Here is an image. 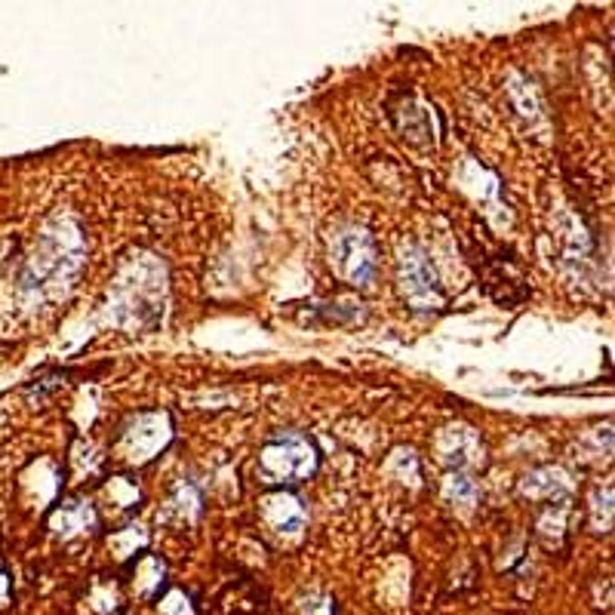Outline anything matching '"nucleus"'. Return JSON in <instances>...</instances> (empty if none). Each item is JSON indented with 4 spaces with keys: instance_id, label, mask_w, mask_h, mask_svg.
Returning a JSON list of instances; mask_svg holds the SVG:
<instances>
[{
    "instance_id": "1",
    "label": "nucleus",
    "mask_w": 615,
    "mask_h": 615,
    "mask_svg": "<svg viewBox=\"0 0 615 615\" xmlns=\"http://www.w3.org/2000/svg\"><path fill=\"white\" fill-rule=\"evenodd\" d=\"M317 465V446L299 431H280L259 449V474L265 477V483H302L317 471Z\"/></svg>"
},
{
    "instance_id": "2",
    "label": "nucleus",
    "mask_w": 615,
    "mask_h": 615,
    "mask_svg": "<svg viewBox=\"0 0 615 615\" xmlns=\"http://www.w3.org/2000/svg\"><path fill=\"white\" fill-rule=\"evenodd\" d=\"M336 265L354 286H369L379 274L376 240L366 231H348L336 240Z\"/></svg>"
},
{
    "instance_id": "3",
    "label": "nucleus",
    "mask_w": 615,
    "mask_h": 615,
    "mask_svg": "<svg viewBox=\"0 0 615 615\" xmlns=\"http://www.w3.org/2000/svg\"><path fill=\"white\" fill-rule=\"evenodd\" d=\"M400 268H403V293H406V299L413 302L416 308H431L440 296V286H437V277H434L425 253L416 250V246H406Z\"/></svg>"
},
{
    "instance_id": "4",
    "label": "nucleus",
    "mask_w": 615,
    "mask_h": 615,
    "mask_svg": "<svg viewBox=\"0 0 615 615\" xmlns=\"http://www.w3.org/2000/svg\"><path fill=\"white\" fill-rule=\"evenodd\" d=\"M268 520L277 532H296L305 526V508L296 496H290V492H277V496H271L268 502Z\"/></svg>"
},
{
    "instance_id": "5",
    "label": "nucleus",
    "mask_w": 615,
    "mask_h": 615,
    "mask_svg": "<svg viewBox=\"0 0 615 615\" xmlns=\"http://www.w3.org/2000/svg\"><path fill=\"white\" fill-rule=\"evenodd\" d=\"M160 612L163 615H194V606H191V600L182 591H173L167 600L160 603Z\"/></svg>"
}]
</instances>
